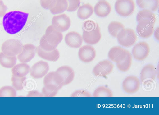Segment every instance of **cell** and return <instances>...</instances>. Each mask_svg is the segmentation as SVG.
Returning <instances> with one entry per match:
<instances>
[{"label": "cell", "instance_id": "1", "mask_svg": "<svg viewBox=\"0 0 159 115\" xmlns=\"http://www.w3.org/2000/svg\"><path fill=\"white\" fill-rule=\"evenodd\" d=\"M29 14L19 11L9 12L4 16L2 24L5 31L15 34L21 30L25 25Z\"/></svg>", "mask_w": 159, "mask_h": 115}, {"label": "cell", "instance_id": "2", "mask_svg": "<svg viewBox=\"0 0 159 115\" xmlns=\"http://www.w3.org/2000/svg\"><path fill=\"white\" fill-rule=\"evenodd\" d=\"M44 86L47 89L58 91L64 85L61 76L56 71L47 74L43 80Z\"/></svg>", "mask_w": 159, "mask_h": 115}, {"label": "cell", "instance_id": "3", "mask_svg": "<svg viewBox=\"0 0 159 115\" xmlns=\"http://www.w3.org/2000/svg\"><path fill=\"white\" fill-rule=\"evenodd\" d=\"M23 45L19 40L14 39H10L2 43L1 48V51L7 55L16 56L21 52Z\"/></svg>", "mask_w": 159, "mask_h": 115}, {"label": "cell", "instance_id": "4", "mask_svg": "<svg viewBox=\"0 0 159 115\" xmlns=\"http://www.w3.org/2000/svg\"><path fill=\"white\" fill-rule=\"evenodd\" d=\"M117 38L119 44L125 47L133 45L137 39L134 31L130 28L124 29L121 30L118 34Z\"/></svg>", "mask_w": 159, "mask_h": 115}, {"label": "cell", "instance_id": "5", "mask_svg": "<svg viewBox=\"0 0 159 115\" xmlns=\"http://www.w3.org/2000/svg\"><path fill=\"white\" fill-rule=\"evenodd\" d=\"M115 7L117 13L124 17L130 15L134 12L135 4L133 0H117Z\"/></svg>", "mask_w": 159, "mask_h": 115}, {"label": "cell", "instance_id": "6", "mask_svg": "<svg viewBox=\"0 0 159 115\" xmlns=\"http://www.w3.org/2000/svg\"><path fill=\"white\" fill-rule=\"evenodd\" d=\"M52 25L61 32L67 30L71 25V20L66 14H62L54 16L52 20Z\"/></svg>", "mask_w": 159, "mask_h": 115}, {"label": "cell", "instance_id": "7", "mask_svg": "<svg viewBox=\"0 0 159 115\" xmlns=\"http://www.w3.org/2000/svg\"><path fill=\"white\" fill-rule=\"evenodd\" d=\"M82 37L84 41L87 44L93 45L98 43L101 39V34L98 24H97L95 27L91 30H83Z\"/></svg>", "mask_w": 159, "mask_h": 115}, {"label": "cell", "instance_id": "8", "mask_svg": "<svg viewBox=\"0 0 159 115\" xmlns=\"http://www.w3.org/2000/svg\"><path fill=\"white\" fill-rule=\"evenodd\" d=\"M43 36L48 42L56 48L63 39L61 32L55 29L52 25L47 28Z\"/></svg>", "mask_w": 159, "mask_h": 115}, {"label": "cell", "instance_id": "9", "mask_svg": "<svg viewBox=\"0 0 159 115\" xmlns=\"http://www.w3.org/2000/svg\"><path fill=\"white\" fill-rule=\"evenodd\" d=\"M49 70L48 63L45 61L40 60L35 63L31 67L30 75L34 79L41 78L47 74Z\"/></svg>", "mask_w": 159, "mask_h": 115}, {"label": "cell", "instance_id": "10", "mask_svg": "<svg viewBox=\"0 0 159 115\" xmlns=\"http://www.w3.org/2000/svg\"><path fill=\"white\" fill-rule=\"evenodd\" d=\"M36 49V47L32 44H27L23 45L21 52L17 55V59L21 62H29L35 56Z\"/></svg>", "mask_w": 159, "mask_h": 115}, {"label": "cell", "instance_id": "11", "mask_svg": "<svg viewBox=\"0 0 159 115\" xmlns=\"http://www.w3.org/2000/svg\"><path fill=\"white\" fill-rule=\"evenodd\" d=\"M150 48L148 44L146 42H140L133 47L132 53L135 59L138 60H144L148 55Z\"/></svg>", "mask_w": 159, "mask_h": 115}, {"label": "cell", "instance_id": "12", "mask_svg": "<svg viewBox=\"0 0 159 115\" xmlns=\"http://www.w3.org/2000/svg\"><path fill=\"white\" fill-rule=\"evenodd\" d=\"M154 24L148 20H144L139 22L136 28L138 34L143 38L150 37L154 31Z\"/></svg>", "mask_w": 159, "mask_h": 115}, {"label": "cell", "instance_id": "13", "mask_svg": "<svg viewBox=\"0 0 159 115\" xmlns=\"http://www.w3.org/2000/svg\"><path fill=\"white\" fill-rule=\"evenodd\" d=\"M114 67L110 61L105 60L99 62L94 67L93 72L96 76H105L112 72Z\"/></svg>", "mask_w": 159, "mask_h": 115}, {"label": "cell", "instance_id": "14", "mask_svg": "<svg viewBox=\"0 0 159 115\" xmlns=\"http://www.w3.org/2000/svg\"><path fill=\"white\" fill-rule=\"evenodd\" d=\"M78 55L81 61L88 63L94 59L96 56V52L93 46L89 45H84L79 49Z\"/></svg>", "mask_w": 159, "mask_h": 115}, {"label": "cell", "instance_id": "15", "mask_svg": "<svg viewBox=\"0 0 159 115\" xmlns=\"http://www.w3.org/2000/svg\"><path fill=\"white\" fill-rule=\"evenodd\" d=\"M140 83L139 80L134 76H129L126 77L122 83L124 90L128 93H134L139 89Z\"/></svg>", "mask_w": 159, "mask_h": 115}, {"label": "cell", "instance_id": "16", "mask_svg": "<svg viewBox=\"0 0 159 115\" xmlns=\"http://www.w3.org/2000/svg\"><path fill=\"white\" fill-rule=\"evenodd\" d=\"M156 74L155 67L151 64L147 65L143 67L141 70V81L145 85L147 83L152 82L155 79Z\"/></svg>", "mask_w": 159, "mask_h": 115}, {"label": "cell", "instance_id": "17", "mask_svg": "<svg viewBox=\"0 0 159 115\" xmlns=\"http://www.w3.org/2000/svg\"><path fill=\"white\" fill-rule=\"evenodd\" d=\"M83 39L78 32L72 31L68 33L65 37V41L69 47L74 48L80 47L82 45Z\"/></svg>", "mask_w": 159, "mask_h": 115}, {"label": "cell", "instance_id": "18", "mask_svg": "<svg viewBox=\"0 0 159 115\" xmlns=\"http://www.w3.org/2000/svg\"><path fill=\"white\" fill-rule=\"evenodd\" d=\"M56 71L62 77L64 85H68L74 79L75 76L74 71L69 66H61L58 68Z\"/></svg>", "mask_w": 159, "mask_h": 115}, {"label": "cell", "instance_id": "19", "mask_svg": "<svg viewBox=\"0 0 159 115\" xmlns=\"http://www.w3.org/2000/svg\"><path fill=\"white\" fill-rule=\"evenodd\" d=\"M127 51V50L120 46H114L109 50L108 56L112 61L118 63L124 59Z\"/></svg>", "mask_w": 159, "mask_h": 115}, {"label": "cell", "instance_id": "20", "mask_svg": "<svg viewBox=\"0 0 159 115\" xmlns=\"http://www.w3.org/2000/svg\"><path fill=\"white\" fill-rule=\"evenodd\" d=\"M93 10L94 13L97 16L104 17L110 13L111 8V5L107 1L101 0L96 4Z\"/></svg>", "mask_w": 159, "mask_h": 115}, {"label": "cell", "instance_id": "21", "mask_svg": "<svg viewBox=\"0 0 159 115\" xmlns=\"http://www.w3.org/2000/svg\"><path fill=\"white\" fill-rule=\"evenodd\" d=\"M36 52L40 58L51 61L55 62L60 57L59 52L56 48L51 51H46L43 50L39 45L36 48Z\"/></svg>", "mask_w": 159, "mask_h": 115}, {"label": "cell", "instance_id": "22", "mask_svg": "<svg viewBox=\"0 0 159 115\" xmlns=\"http://www.w3.org/2000/svg\"><path fill=\"white\" fill-rule=\"evenodd\" d=\"M67 7V0H54L49 9L52 14L55 15L64 12Z\"/></svg>", "mask_w": 159, "mask_h": 115}, {"label": "cell", "instance_id": "23", "mask_svg": "<svg viewBox=\"0 0 159 115\" xmlns=\"http://www.w3.org/2000/svg\"><path fill=\"white\" fill-rule=\"evenodd\" d=\"M30 68L26 63L21 62L15 65L12 68L11 71L12 75L19 77L25 76L30 72Z\"/></svg>", "mask_w": 159, "mask_h": 115}, {"label": "cell", "instance_id": "24", "mask_svg": "<svg viewBox=\"0 0 159 115\" xmlns=\"http://www.w3.org/2000/svg\"><path fill=\"white\" fill-rule=\"evenodd\" d=\"M93 11V6L89 3H87L80 7L77 11V15L80 19L85 20L92 15Z\"/></svg>", "mask_w": 159, "mask_h": 115}, {"label": "cell", "instance_id": "25", "mask_svg": "<svg viewBox=\"0 0 159 115\" xmlns=\"http://www.w3.org/2000/svg\"><path fill=\"white\" fill-rule=\"evenodd\" d=\"M136 2L141 8L155 12L158 8L159 0H136Z\"/></svg>", "mask_w": 159, "mask_h": 115}, {"label": "cell", "instance_id": "26", "mask_svg": "<svg viewBox=\"0 0 159 115\" xmlns=\"http://www.w3.org/2000/svg\"><path fill=\"white\" fill-rule=\"evenodd\" d=\"M17 57L6 55L2 52L0 53V64L3 67L8 68H12L16 65Z\"/></svg>", "mask_w": 159, "mask_h": 115}, {"label": "cell", "instance_id": "27", "mask_svg": "<svg viewBox=\"0 0 159 115\" xmlns=\"http://www.w3.org/2000/svg\"><path fill=\"white\" fill-rule=\"evenodd\" d=\"M132 56L129 51L127 50L126 55L124 59L120 62L116 63L118 69L122 72H126L129 70L131 65Z\"/></svg>", "mask_w": 159, "mask_h": 115}, {"label": "cell", "instance_id": "28", "mask_svg": "<svg viewBox=\"0 0 159 115\" xmlns=\"http://www.w3.org/2000/svg\"><path fill=\"white\" fill-rule=\"evenodd\" d=\"M136 19L138 22L144 20H148L155 23L156 21L155 14L147 9H143L140 11L137 14Z\"/></svg>", "mask_w": 159, "mask_h": 115}, {"label": "cell", "instance_id": "29", "mask_svg": "<svg viewBox=\"0 0 159 115\" xmlns=\"http://www.w3.org/2000/svg\"><path fill=\"white\" fill-rule=\"evenodd\" d=\"M108 29L109 33L112 36L117 37L119 33L124 29V26L120 22L113 21L109 24Z\"/></svg>", "mask_w": 159, "mask_h": 115}, {"label": "cell", "instance_id": "30", "mask_svg": "<svg viewBox=\"0 0 159 115\" xmlns=\"http://www.w3.org/2000/svg\"><path fill=\"white\" fill-rule=\"evenodd\" d=\"M113 96L111 90L108 88L104 86L98 87L93 94L94 97H112Z\"/></svg>", "mask_w": 159, "mask_h": 115}, {"label": "cell", "instance_id": "31", "mask_svg": "<svg viewBox=\"0 0 159 115\" xmlns=\"http://www.w3.org/2000/svg\"><path fill=\"white\" fill-rule=\"evenodd\" d=\"M16 96V90L11 86H5L0 89V97H15Z\"/></svg>", "mask_w": 159, "mask_h": 115}, {"label": "cell", "instance_id": "32", "mask_svg": "<svg viewBox=\"0 0 159 115\" xmlns=\"http://www.w3.org/2000/svg\"><path fill=\"white\" fill-rule=\"evenodd\" d=\"M26 79L25 76L19 77L12 75L11 80L13 86L16 90H20L23 89V84Z\"/></svg>", "mask_w": 159, "mask_h": 115}, {"label": "cell", "instance_id": "33", "mask_svg": "<svg viewBox=\"0 0 159 115\" xmlns=\"http://www.w3.org/2000/svg\"><path fill=\"white\" fill-rule=\"evenodd\" d=\"M68 7L66 11L69 12H73L76 11L80 7V0H67Z\"/></svg>", "mask_w": 159, "mask_h": 115}, {"label": "cell", "instance_id": "34", "mask_svg": "<svg viewBox=\"0 0 159 115\" xmlns=\"http://www.w3.org/2000/svg\"><path fill=\"white\" fill-rule=\"evenodd\" d=\"M71 97H91V94L89 92L84 90H78L73 92Z\"/></svg>", "mask_w": 159, "mask_h": 115}, {"label": "cell", "instance_id": "35", "mask_svg": "<svg viewBox=\"0 0 159 115\" xmlns=\"http://www.w3.org/2000/svg\"><path fill=\"white\" fill-rule=\"evenodd\" d=\"M58 91H54L46 88L44 86L42 89V94L43 97H53L57 94Z\"/></svg>", "mask_w": 159, "mask_h": 115}, {"label": "cell", "instance_id": "36", "mask_svg": "<svg viewBox=\"0 0 159 115\" xmlns=\"http://www.w3.org/2000/svg\"><path fill=\"white\" fill-rule=\"evenodd\" d=\"M97 23H95L92 20H88L85 21L84 23L83 30H91L96 27Z\"/></svg>", "mask_w": 159, "mask_h": 115}, {"label": "cell", "instance_id": "37", "mask_svg": "<svg viewBox=\"0 0 159 115\" xmlns=\"http://www.w3.org/2000/svg\"><path fill=\"white\" fill-rule=\"evenodd\" d=\"M54 0H40L41 6L45 9H49Z\"/></svg>", "mask_w": 159, "mask_h": 115}, {"label": "cell", "instance_id": "38", "mask_svg": "<svg viewBox=\"0 0 159 115\" xmlns=\"http://www.w3.org/2000/svg\"><path fill=\"white\" fill-rule=\"evenodd\" d=\"M7 9V6L2 0H0V17L4 15Z\"/></svg>", "mask_w": 159, "mask_h": 115}, {"label": "cell", "instance_id": "39", "mask_svg": "<svg viewBox=\"0 0 159 115\" xmlns=\"http://www.w3.org/2000/svg\"><path fill=\"white\" fill-rule=\"evenodd\" d=\"M28 97H42L43 95L41 94L37 91H29L26 96Z\"/></svg>", "mask_w": 159, "mask_h": 115}, {"label": "cell", "instance_id": "40", "mask_svg": "<svg viewBox=\"0 0 159 115\" xmlns=\"http://www.w3.org/2000/svg\"><path fill=\"white\" fill-rule=\"evenodd\" d=\"M159 28L158 27L156 29L155 33L154 35L156 37V39L157 40H159Z\"/></svg>", "mask_w": 159, "mask_h": 115}]
</instances>
